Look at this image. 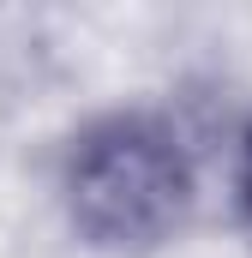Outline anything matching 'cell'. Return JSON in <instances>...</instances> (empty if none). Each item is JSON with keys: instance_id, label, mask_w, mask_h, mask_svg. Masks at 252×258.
Returning a JSON list of instances; mask_svg holds the SVG:
<instances>
[{"instance_id": "cell-1", "label": "cell", "mask_w": 252, "mask_h": 258, "mask_svg": "<svg viewBox=\"0 0 252 258\" xmlns=\"http://www.w3.org/2000/svg\"><path fill=\"white\" fill-rule=\"evenodd\" d=\"M72 228L102 252L168 246L192 222L198 174L186 138L150 108H114L72 138L60 162Z\"/></svg>"}, {"instance_id": "cell-2", "label": "cell", "mask_w": 252, "mask_h": 258, "mask_svg": "<svg viewBox=\"0 0 252 258\" xmlns=\"http://www.w3.org/2000/svg\"><path fill=\"white\" fill-rule=\"evenodd\" d=\"M240 210L252 222V126H246V144H240Z\"/></svg>"}]
</instances>
